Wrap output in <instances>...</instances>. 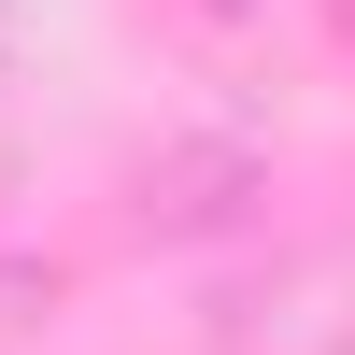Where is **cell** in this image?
<instances>
[{
	"instance_id": "cell-1",
	"label": "cell",
	"mask_w": 355,
	"mask_h": 355,
	"mask_svg": "<svg viewBox=\"0 0 355 355\" xmlns=\"http://www.w3.org/2000/svg\"><path fill=\"white\" fill-rule=\"evenodd\" d=\"M341 43H355V0H341Z\"/></svg>"
}]
</instances>
